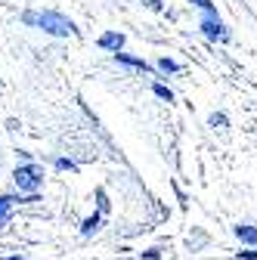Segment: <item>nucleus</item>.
<instances>
[{
    "instance_id": "f03ea898",
    "label": "nucleus",
    "mask_w": 257,
    "mask_h": 260,
    "mask_svg": "<svg viewBox=\"0 0 257 260\" xmlns=\"http://www.w3.org/2000/svg\"><path fill=\"white\" fill-rule=\"evenodd\" d=\"M13 180H16L19 192H28L31 199H35V192L44 186V168L35 165V161H25V165H19V168L13 171Z\"/></svg>"
},
{
    "instance_id": "9b49d317",
    "label": "nucleus",
    "mask_w": 257,
    "mask_h": 260,
    "mask_svg": "<svg viewBox=\"0 0 257 260\" xmlns=\"http://www.w3.org/2000/svg\"><path fill=\"white\" fill-rule=\"evenodd\" d=\"M189 4H192V7H199L205 16H217V10H214V4H211V0H189Z\"/></svg>"
},
{
    "instance_id": "39448f33",
    "label": "nucleus",
    "mask_w": 257,
    "mask_h": 260,
    "mask_svg": "<svg viewBox=\"0 0 257 260\" xmlns=\"http://www.w3.org/2000/svg\"><path fill=\"white\" fill-rule=\"evenodd\" d=\"M115 59H118L121 65H127V69H140V72H149L146 59H140V56H131V53H115Z\"/></svg>"
},
{
    "instance_id": "7ed1b4c3",
    "label": "nucleus",
    "mask_w": 257,
    "mask_h": 260,
    "mask_svg": "<svg viewBox=\"0 0 257 260\" xmlns=\"http://www.w3.org/2000/svg\"><path fill=\"white\" fill-rule=\"evenodd\" d=\"M199 28L205 31V35H208L211 41H227V28H223V22H220V16H205Z\"/></svg>"
},
{
    "instance_id": "6e6552de",
    "label": "nucleus",
    "mask_w": 257,
    "mask_h": 260,
    "mask_svg": "<svg viewBox=\"0 0 257 260\" xmlns=\"http://www.w3.org/2000/svg\"><path fill=\"white\" fill-rule=\"evenodd\" d=\"M96 230H100V214H93V217H87V220L81 223V233H84V236H93Z\"/></svg>"
},
{
    "instance_id": "423d86ee",
    "label": "nucleus",
    "mask_w": 257,
    "mask_h": 260,
    "mask_svg": "<svg viewBox=\"0 0 257 260\" xmlns=\"http://www.w3.org/2000/svg\"><path fill=\"white\" fill-rule=\"evenodd\" d=\"M236 236L248 245H257V226H248V223H239L236 226Z\"/></svg>"
},
{
    "instance_id": "f3484780",
    "label": "nucleus",
    "mask_w": 257,
    "mask_h": 260,
    "mask_svg": "<svg viewBox=\"0 0 257 260\" xmlns=\"http://www.w3.org/2000/svg\"><path fill=\"white\" fill-rule=\"evenodd\" d=\"M4 260H25V257H4Z\"/></svg>"
},
{
    "instance_id": "ddd939ff",
    "label": "nucleus",
    "mask_w": 257,
    "mask_h": 260,
    "mask_svg": "<svg viewBox=\"0 0 257 260\" xmlns=\"http://www.w3.org/2000/svg\"><path fill=\"white\" fill-rule=\"evenodd\" d=\"M96 202H100V211H103V214L109 211V195H106L103 189H100V192H96Z\"/></svg>"
},
{
    "instance_id": "f257e3e1",
    "label": "nucleus",
    "mask_w": 257,
    "mask_h": 260,
    "mask_svg": "<svg viewBox=\"0 0 257 260\" xmlns=\"http://www.w3.org/2000/svg\"><path fill=\"white\" fill-rule=\"evenodd\" d=\"M25 22H28V25L44 28L47 35H53V38H69V35H78L75 22H72V19H66V16H59V13H25Z\"/></svg>"
},
{
    "instance_id": "0eeeda50",
    "label": "nucleus",
    "mask_w": 257,
    "mask_h": 260,
    "mask_svg": "<svg viewBox=\"0 0 257 260\" xmlns=\"http://www.w3.org/2000/svg\"><path fill=\"white\" fill-rule=\"evenodd\" d=\"M16 202H19L16 195H0V223H7V220H10V211H13Z\"/></svg>"
},
{
    "instance_id": "f8f14e48",
    "label": "nucleus",
    "mask_w": 257,
    "mask_h": 260,
    "mask_svg": "<svg viewBox=\"0 0 257 260\" xmlns=\"http://www.w3.org/2000/svg\"><path fill=\"white\" fill-rule=\"evenodd\" d=\"M56 168L59 171H78V165H75L72 158H56Z\"/></svg>"
},
{
    "instance_id": "2eb2a0df",
    "label": "nucleus",
    "mask_w": 257,
    "mask_h": 260,
    "mask_svg": "<svg viewBox=\"0 0 257 260\" xmlns=\"http://www.w3.org/2000/svg\"><path fill=\"white\" fill-rule=\"evenodd\" d=\"M239 260H257V251H239Z\"/></svg>"
},
{
    "instance_id": "20e7f679",
    "label": "nucleus",
    "mask_w": 257,
    "mask_h": 260,
    "mask_svg": "<svg viewBox=\"0 0 257 260\" xmlns=\"http://www.w3.org/2000/svg\"><path fill=\"white\" fill-rule=\"evenodd\" d=\"M96 44H100L103 50L121 53L124 50V35H121V31H106V35H100V41H96Z\"/></svg>"
},
{
    "instance_id": "4468645a",
    "label": "nucleus",
    "mask_w": 257,
    "mask_h": 260,
    "mask_svg": "<svg viewBox=\"0 0 257 260\" xmlns=\"http://www.w3.org/2000/svg\"><path fill=\"white\" fill-rule=\"evenodd\" d=\"M211 127H227V115H211Z\"/></svg>"
},
{
    "instance_id": "1a4fd4ad",
    "label": "nucleus",
    "mask_w": 257,
    "mask_h": 260,
    "mask_svg": "<svg viewBox=\"0 0 257 260\" xmlns=\"http://www.w3.org/2000/svg\"><path fill=\"white\" fill-rule=\"evenodd\" d=\"M180 69V65L174 62V59H168V56H162V59H158V72H165V75H174Z\"/></svg>"
},
{
    "instance_id": "9d476101",
    "label": "nucleus",
    "mask_w": 257,
    "mask_h": 260,
    "mask_svg": "<svg viewBox=\"0 0 257 260\" xmlns=\"http://www.w3.org/2000/svg\"><path fill=\"white\" fill-rule=\"evenodd\" d=\"M152 93L158 96V100H165V103H174V93H171L165 84H155V87H152Z\"/></svg>"
},
{
    "instance_id": "dca6fc26",
    "label": "nucleus",
    "mask_w": 257,
    "mask_h": 260,
    "mask_svg": "<svg viewBox=\"0 0 257 260\" xmlns=\"http://www.w3.org/2000/svg\"><path fill=\"white\" fill-rule=\"evenodd\" d=\"M143 257H146V260H158V257H162V251H158V248H152V251H146Z\"/></svg>"
}]
</instances>
